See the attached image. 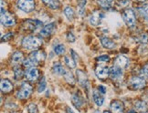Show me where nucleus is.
<instances>
[{"label": "nucleus", "mask_w": 148, "mask_h": 113, "mask_svg": "<svg viewBox=\"0 0 148 113\" xmlns=\"http://www.w3.org/2000/svg\"><path fill=\"white\" fill-rule=\"evenodd\" d=\"M64 14L67 16V18L69 20H72L74 18V10L71 7H67L64 9Z\"/></svg>", "instance_id": "obj_28"}, {"label": "nucleus", "mask_w": 148, "mask_h": 113, "mask_svg": "<svg viewBox=\"0 0 148 113\" xmlns=\"http://www.w3.org/2000/svg\"><path fill=\"white\" fill-rule=\"evenodd\" d=\"M42 2L51 9H58L60 7L59 0H42Z\"/></svg>", "instance_id": "obj_22"}, {"label": "nucleus", "mask_w": 148, "mask_h": 113, "mask_svg": "<svg viewBox=\"0 0 148 113\" xmlns=\"http://www.w3.org/2000/svg\"><path fill=\"white\" fill-rule=\"evenodd\" d=\"M31 92H32V87L28 83L25 82L22 84L21 88L18 91L16 97H18L19 99H26L29 97Z\"/></svg>", "instance_id": "obj_5"}, {"label": "nucleus", "mask_w": 148, "mask_h": 113, "mask_svg": "<svg viewBox=\"0 0 148 113\" xmlns=\"http://www.w3.org/2000/svg\"><path fill=\"white\" fill-rule=\"evenodd\" d=\"M134 108H135V110H138V111H147V105L143 100L135 101Z\"/></svg>", "instance_id": "obj_24"}, {"label": "nucleus", "mask_w": 148, "mask_h": 113, "mask_svg": "<svg viewBox=\"0 0 148 113\" xmlns=\"http://www.w3.org/2000/svg\"><path fill=\"white\" fill-rule=\"evenodd\" d=\"M13 37H14V33L13 32H9L8 34H5V35L2 37V40L3 41H9V40H11V39L13 38Z\"/></svg>", "instance_id": "obj_36"}, {"label": "nucleus", "mask_w": 148, "mask_h": 113, "mask_svg": "<svg viewBox=\"0 0 148 113\" xmlns=\"http://www.w3.org/2000/svg\"><path fill=\"white\" fill-rule=\"evenodd\" d=\"M71 102L77 109H81L83 105V98L79 93H74L71 96Z\"/></svg>", "instance_id": "obj_16"}, {"label": "nucleus", "mask_w": 148, "mask_h": 113, "mask_svg": "<svg viewBox=\"0 0 148 113\" xmlns=\"http://www.w3.org/2000/svg\"><path fill=\"white\" fill-rule=\"evenodd\" d=\"M123 69L119 67V66H117V65L112 66L110 69L109 75H110V77L112 78V80H119V78H121L123 77Z\"/></svg>", "instance_id": "obj_10"}, {"label": "nucleus", "mask_w": 148, "mask_h": 113, "mask_svg": "<svg viewBox=\"0 0 148 113\" xmlns=\"http://www.w3.org/2000/svg\"><path fill=\"white\" fill-rule=\"evenodd\" d=\"M115 65L119 66L120 67H122V69H125V67H127L129 65V59L125 56L120 55V56H118L115 59Z\"/></svg>", "instance_id": "obj_18"}, {"label": "nucleus", "mask_w": 148, "mask_h": 113, "mask_svg": "<svg viewBox=\"0 0 148 113\" xmlns=\"http://www.w3.org/2000/svg\"><path fill=\"white\" fill-rule=\"evenodd\" d=\"M96 59H97V61L101 62V63H105V62H108L110 60V58L108 55H101V56H98Z\"/></svg>", "instance_id": "obj_34"}, {"label": "nucleus", "mask_w": 148, "mask_h": 113, "mask_svg": "<svg viewBox=\"0 0 148 113\" xmlns=\"http://www.w3.org/2000/svg\"><path fill=\"white\" fill-rule=\"evenodd\" d=\"M52 69H53V72L55 73V74L57 75H62L63 76L64 75V73L66 71V69L63 67V66H62L60 63H55L53 67H52Z\"/></svg>", "instance_id": "obj_23"}, {"label": "nucleus", "mask_w": 148, "mask_h": 113, "mask_svg": "<svg viewBox=\"0 0 148 113\" xmlns=\"http://www.w3.org/2000/svg\"><path fill=\"white\" fill-rule=\"evenodd\" d=\"M39 76V72L36 67H31L26 71V78L30 82H35Z\"/></svg>", "instance_id": "obj_9"}, {"label": "nucleus", "mask_w": 148, "mask_h": 113, "mask_svg": "<svg viewBox=\"0 0 148 113\" xmlns=\"http://www.w3.org/2000/svg\"><path fill=\"white\" fill-rule=\"evenodd\" d=\"M67 39H68V41H69V42H74L76 40V37H75V36L73 35L72 32H69V33H68V35H67Z\"/></svg>", "instance_id": "obj_38"}, {"label": "nucleus", "mask_w": 148, "mask_h": 113, "mask_svg": "<svg viewBox=\"0 0 148 113\" xmlns=\"http://www.w3.org/2000/svg\"><path fill=\"white\" fill-rule=\"evenodd\" d=\"M98 90L101 93H102V94H105V92H106V88L103 86H99L98 87Z\"/></svg>", "instance_id": "obj_41"}, {"label": "nucleus", "mask_w": 148, "mask_h": 113, "mask_svg": "<svg viewBox=\"0 0 148 113\" xmlns=\"http://www.w3.org/2000/svg\"><path fill=\"white\" fill-rule=\"evenodd\" d=\"M71 53L72 54L71 56H72V58L75 59V61H76V60L78 59V56H77V54L75 53V51H74V50H71Z\"/></svg>", "instance_id": "obj_42"}, {"label": "nucleus", "mask_w": 148, "mask_h": 113, "mask_svg": "<svg viewBox=\"0 0 148 113\" xmlns=\"http://www.w3.org/2000/svg\"><path fill=\"white\" fill-rule=\"evenodd\" d=\"M0 88L3 93H9L11 90L13 89V85L11 83L10 80H1V85H0Z\"/></svg>", "instance_id": "obj_19"}, {"label": "nucleus", "mask_w": 148, "mask_h": 113, "mask_svg": "<svg viewBox=\"0 0 148 113\" xmlns=\"http://www.w3.org/2000/svg\"><path fill=\"white\" fill-rule=\"evenodd\" d=\"M109 73H110V69H108L106 66H97L95 67L96 76L99 78H101V80L107 78L108 75H109Z\"/></svg>", "instance_id": "obj_13"}, {"label": "nucleus", "mask_w": 148, "mask_h": 113, "mask_svg": "<svg viewBox=\"0 0 148 113\" xmlns=\"http://www.w3.org/2000/svg\"><path fill=\"white\" fill-rule=\"evenodd\" d=\"M64 62L65 64L70 67L71 69H73L76 67V62H75V59H72V56H64Z\"/></svg>", "instance_id": "obj_25"}, {"label": "nucleus", "mask_w": 148, "mask_h": 113, "mask_svg": "<svg viewBox=\"0 0 148 113\" xmlns=\"http://www.w3.org/2000/svg\"><path fill=\"white\" fill-rule=\"evenodd\" d=\"M101 94L102 93H101L100 91H98V90H94L93 94H92L94 102L96 103V105L99 106V107L102 106V104H103V102H104V98H103V96H102Z\"/></svg>", "instance_id": "obj_20"}, {"label": "nucleus", "mask_w": 148, "mask_h": 113, "mask_svg": "<svg viewBox=\"0 0 148 113\" xmlns=\"http://www.w3.org/2000/svg\"><path fill=\"white\" fill-rule=\"evenodd\" d=\"M55 27H56V24L54 23V22H52V23H49V24H48L46 26H44V27L40 31V36L43 37H49V35L52 34V32L55 29Z\"/></svg>", "instance_id": "obj_15"}, {"label": "nucleus", "mask_w": 148, "mask_h": 113, "mask_svg": "<svg viewBox=\"0 0 148 113\" xmlns=\"http://www.w3.org/2000/svg\"><path fill=\"white\" fill-rule=\"evenodd\" d=\"M46 87H47V81H46V78H45V77H43L42 80H40V82H39L38 87V91L39 93L43 92L45 90V88H46Z\"/></svg>", "instance_id": "obj_30"}, {"label": "nucleus", "mask_w": 148, "mask_h": 113, "mask_svg": "<svg viewBox=\"0 0 148 113\" xmlns=\"http://www.w3.org/2000/svg\"><path fill=\"white\" fill-rule=\"evenodd\" d=\"M11 64L13 65H18L19 63L24 61V56L23 54L20 51H16L12 54V56H11Z\"/></svg>", "instance_id": "obj_17"}, {"label": "nucleus", "mask_w": 148, "mask_h": 113, "mask_svg": "<svg viewBox=\"0 0 148 113\" xmlns=\"http://www.w3.org/2000/svg\"><path fill=\"white\" fill-rule=\"evenodd\" d=\"M42 25V23L40 21L38 20H31V19H27L25 20L24 23H23V28L25 30L27 31H34L37 29V27H40Z\"/></svg>", "instance_id": "obj_8"}, {"label": "nucleus", "mask_w": 148, "mask_h": 113, "mask_svg": "<svg viewBox=\"0 0 148 113\" xmlns=\"http://www.w3.org/2000/svg\"><path fill=\"white\" fill-rule=\"evenodd\" d=\"M63 77H64V78L66 80V81L69 83V84L72 85V86H73L74 84H75V78H74L72 73L71 71L66 70L65 73H64V75H63Z\"/></svg>", "instance_id": "obj_27"}, {"label": "nucleus", "mask_w": 148, "mask_h": 113, "mask_svg": "<svg viewBox=\"0 0 148 113\" xmlns=\"http://www.w3.org/2000/svg\"><path fill=\"white\" fill-rule=\"evenodd\" d=\"M43 44V41L41 38L34 36H28L23 38L22 40V46L23 48L30 50H36L39 47H41Z\"/></svg>", "instance_id": "obj_1"}, {"label": "nucleus", "mask_w": 148, "mask_h": 113, "mask_svg": "<svg viewBox=\"0 0 148 113\" xmlns=\"http://www.w3.org/2000/svg\"><path fill=\"white\" fill-rule=\"evenodd\" d=\"M101 43L105 48H108V49H112L115 48V43L113 42L112 39L108 38L106 37H103L101 38Z\"/></svg>", "instance_id": "obj_21"}, {"label": "nucleus", "mask_w": 148, "mask_h": 113, "mask_svg": "<svg viewBox=\"0 0 148 113\" xmlns=\"http://www.w3.org/2000/svg\"><path fill=\"white\" fill-rule=\"evenodd\" d=\"M139 40L142 43H147L148 42V35L146 33H142L139 37Z\"/></svg>", "instance_id": "obj_37"}, {"label": "nucleus", "mask_w": 148, "mask_h": 113, "mask_svg": "<svg viewBox=\"0 0 148 113\" xmlns=\"http://www.w3.org/2000/svg\"><path fill=\"white\" fill-rule=\"evenodd\" d=\"M145 85H146V81L142 77H133L129 81V87L134 90L144 88L145 87Z\"/></svg>", "instance_id": "obj_3"}, {"label": "nucleus", "mask_w": 148, "mask_h": 113, "mask_svg": "<svg viewBox=\"0 0 148 113\" xmlns=\"http://www.w3.org/2000/svg\"><path fill=\"white\" fill-rule=\"evenodd\" d=\"M78 13L82 16L85 14V7H86V0H78Z\"/></svg>", "instance_id": "obj_26"}, {"label": "nucleus", "mask_w": 148, "mask_h": 113, "mask_svg": "<svg viewBox=\"0 0 148 113\" xmlns=\"http://www.w3.org/2000/svg\"><path fill=\"white\" fill-rule=\"evenodd\" d=\"M23 77V70H22L19 67H16L14 69V78L15 80H18Z\"/></svg>", "instance_id": "obj_29"}, {"label": "nucleus", "mask_w": 148, "mask_h": 113, "mask_svg": "<svg viewBox=\"0 0 148 113\" xmlns=\"http://www.w3.org/2000/svg\"><path fill=\"white\" fill-rule=\"evenodd\" d=\"M18 7L26 13L31 12L35 9V1L34 0H18Z\"/></svg>", "instance_id": "obj_4"}, {"label": "nucleus", "mask_w": 148, "mask_h": 113, "mask_svg": "<svg viewBox=\"0 0 148 113\" xmlns=\"http://www.w3.org/2000/svg\"><path fill=\"white\" fill-rule=\"evenodd\" d=\"M23 65H24L26 67H31L36 66V64L34 63L33 60H32L30 58H28V59H25V60L23 61Z\"/></svg>", "instance_id": "obj_33"}, {"label": "nucleus", "mask_w": 148, "mask_h": 113, "mask_svg": "<svg viewBox=\"0 0 148 113\" xmlns=\"http://www.w3.org/2000/svg\"><path fill=\"white\" fill-rule=\"evenodd\" d=\"M29 58L33 60L34 63L38 65L45 60V59H46V53L43 50H36V51H34L30 54Z\"/></svg>", "instance_id": "obj_7"}, {"label": "nucleus", "mask_w": 148, "mask_h": 113, "mask_svg": "<svg viewBox=\"0 0 148 113\" xmlns=\"http://www.w3.org/2000/svg\"><path fill=\"white\" fill-rule=\"evenodd\" d=\"M109 2H112V1H114V0H108Z\"/></svg>", "instance_id": "obj_45"}, {"label": "nucleus", "mask_w": 148, "mask_h": 113, "mask_svg": "<svg viewBox=\"0 0 148 113\" xmlns=\"http://www.w3.org/2000/svg\"><path fill=\"white\" fill-rule=\"evenodd\" d=\"M104 18V14L100 10H95L90 18V23L94 27H97L101 24L102 18Z\"/></svg>", "instance_id": "obj_6"}, {"label": "nucleus", "mask_w": 148, "mask_h": 113, "mask_svg": "<svg viewBox=\"0 0 148 113\" xmlns=\"http://www.w3.org/2000/svg\"><path fill=\"white\" fill-rule=\"evenodd\" d=\"M145 15H146V16L148 18V7L145 9Z\"/></svg>", "instance_id": "obj_43"}, {"label": "nucleus", "mask_w": 148, "mask_h": 113, "mask_svg": "<svg viewBox=\"0 0 148 113\" xmlns=\"http://www.w3.org/2000/svg\"><path fill=\"white\" fill-rule=\"evenodd\" d=\"M76 74H77V78H78V82L79 83V85L84 88H88V78L87 75L85 74V72H83L81 69H78L76 71Z\"/></svg>", "instance_id": "obj_12"}, {"label": "nucleus", "mask_w": 148, "mask_h": 113, "mask_svg": "<svg viewBox=\"0 0 148 113\" xmlns=\"http://www.w3.org/2000/svg\"><path fill=\"white\" fill-rule=\"evenodd\" d=\"M123 19L129 27H134L136 23V16L132 9H125L123 13Z\"/></svg>", "instance_id": "obj_2"}, {"label": "nucleus", "mask_w": 148, "mask_h": 113, "mask_svg": "<svg viewBox=\"0 0 148 113\" xmlns=\"http://www.w3.org/2000/svg\"><path fill=\"white\" fill-rule=\"evenodd\" d=\"M27 111L30 112V113H34V112H38V107L36 104H30L29 106L27 107Z\"/></svg>", "instance_id": "obj_35"}, {"label": "nucleus", "mask_w": 148, "mask_h": 113, "mask_svg": "<svg viewBox=\"0 0 148 113\" xmlns=\"http://www.w3.org/2000/svg\"><path fill=\"white\" fill-rule=\"evenodd\" d=\"M1 23L5 27H13L16 24V19L12 15L5 13L1 15Z\"/></svg>", "instance_id": "obj_11"}, {"label": "nucleus", "mask_w": 148, "mask_h": 113, "mask_svg": "<svg viewBox=\"0 0 148 113\" xmlns=\"http://www.w3.org/2000/svg\"><path fill=\"white\" fill-rule=\"evenodd\" d=\"M98 5L103 9H110L111 5L108 0H98Z\"/></svg>", "instance_id": "obj_32"}, {"label": "nucleus", "mask_w": 148, "mask_h": 113, "mask_svg": "<svg viewBox=\"0 0 148 113\" xmlns=\"http://www.w3.org/2000/svg\"><path fill=\"white\" fill-rule=\"evenodd\" d=\"M118 4H119L120 7H126V5H128L129 1H128V0H120V1L118 2Z\"/></svg>", "instance_id": "obj_40"}, {"label": "nucleus", "mask_w": 148, "mask_h": 113, "mask_svg": "<svg viewBox=\"0 0 148 113\" xmlns=\"http://www.w3.org/2000/svg\"><path fill=\"white\" fill-rule=\"evenodd\" d=\"M54 51L57 55H62V54H64L65 52V47H64V45H62V44H59V45H57V46L54 48Z\"/></svg>", "instance_id": "obj_31"}, {"label": "nucleus", "mask_w": 148, "mask_h": 113, "mask_svg": "<svg viewBox=\"0 0 148 113\" xmlns=\"http://www.w3.org/2000/svg\"><path fill=\"white\" fill-rule=\"evenodd\" d=\"M110 110L113 113H120L124 110V105L121 100H113L110 105Z\"/></svg>", "instance_id": "obj_14"}, {"label": "nucleus", "mask_w": 148, "mask_h": 113, "mask_svg": "<svg viewBox=\"0 0 148 113\" xmlns=\"http://www.w3.org/2000/svg\"><path fill=\"white\" fill-rule=\"evenodd\" d=\"M142 74H143V76L148 78V64L143 67V69H142Z\"/></svg>", "instance_id": "obj_39"}, {"label": "nucleus", "mask_w": 148, "mask_h": 113, "mask_svg": "<svg viewBox=\"0 0 148 113\" xmlns=\"http://www.w3.org/2000/svg\"><path fill=\"white\" fill-rule=\"evenodd\" d=\"M136 1H139V2H144V1H145V0H136Z\"/></svg>", "instance_id": "obj_44"}]
</instances>
